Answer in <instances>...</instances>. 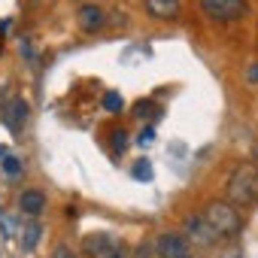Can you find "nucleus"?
<instances>
[{
	"label": "nucleus",
	"instance_id": "18",
	"mask_svg": "<svg viewBox=\"0 0 258 258\" xmlns=\"http://www.w3.org/2000/svg\"><path fill=\"white\" fill-rule=\"evenodd\" d=\"M137 143H140V146H152V143H155V131H152V127H143L140 137H137Z\"/></svg>",
	"mask_w": 258,
	"mask_h": 258
},
{
	"label": "nucleus",
	"instance_id": "8",
	"mask_svg": "<svg viewBox=\"0 0 258 258\" xmlns=\"http://www.w3.org/2000/svg\"><path fill=\"white\" fill-rule=\"evenodd\" d=\"M76 22H79V28H82L85 34H97V31L106 25V13H103L97 4H85V7H79Z\"/></svg>",
	"mask_w": 258,
	"mask_h": 258
},
{
	"label": "nucleus",
	"instance_id": "16",
	"mask_svg": "<svg viewBox=\"0 0 258 258\" xmlns=\"http://www.w3.org/2000/svg\"><path fill=\"white\" fill-rule=\"evenodd\" d=\"M124 146H127V134L118 127V131H112V149L115 152H124Z\"/></svg>",
	"mask_w": 258,
	"mask_h": 258
},
{
	"label": "nucleus",
	"instance_id": "13",
	"mask_svg": "<svg viewBox=\"0 0 258 258\" xmlns=\"http://www.w3.org/2000/svg\"><path fill=\"white\" fill-rule=\"evenodd\" d=\"M22 234H25V237H22V246H25V249H34L37 240H40V225H37V222H28Z\"/></svg>",
	"mask_w": 258,
	"mask_h": 258
},
{
	"label": "nucleus",
	"instance_id": "3",
	"mask_svg": "<svg viewBox=\"0 0 258 258\" xmlns=\"http://www.w3.org/2000/svg\"><path fill=\"white\" fill-rule=\"evenodd\" d=\"M201 10L213 22H237L246 16V0H201Z\"/></svg>",
	"mask_w": 258,
	"mask_h": 258
},
{
	"label": "nucleus",
	"instance_id": "15",
	"mask_svg": "<svg viewBox=\"0 0 258 258\" xmlns=\"http://www.w3.org/2000/svg\"><path fill=\"white\" fill-rule=\"evenodd\" d=\"M49 258H79V255H76L67 243H58V246L52 249V255H49Z\"/></svg>",
	"mask_w": 258,
	"mask_h": 258
},
{
	"label": "nucleus",
	"instance_id": "1",
	"mask_svg": "<svg viewBox=\"0 0 258 258\" xmlns=\"http://www.w3.org/2000/svg\"><path fill=\"white\" fill-rule=\"evenodd\" d=\"M204 219L210 222V228L216 231L219 240H234L240 234V228H243L240 210L234 204H228V201H210L204 207Z\"/></svg>",
	"mask_w": 258,
	"mask_h": 258
},
{
	"label": "nucleus",
	"instance_id": "14",
	"mask_svg": "<svg viewBox=\"0 0 258 258\" xmlns=\"http://www.w3.org/2000/svg\"><path fill=\"white\" fill-rule=\"evenodd\" d=\"M103 106H106L109 112H118V109L124 106V100H121V94H115V91H106V94H103Z\"/></svg>",
	"mask_w": 258,
	"mask_h": 258
},
{
	"label": "nucleus",
	"instance_id": "6",
	"mask_svg": "<svg viewBox=\"0 0 258 258\" xmlns=\"http://www.w3.org/2000/svg\"><path fill=\"white\" fill-rule=\"evenodd\" d=\"M182 225H185V234H182V237H185L188 243H195V246H216L219 237H216V231L210 228V222L204 219V213H188Z\"/></svg>",
	"mask_w": 258,
	"mask_h": 258
},
{
	"label": "nucleus",
	"instance_id": "10",
	"mask_svg": "<svg viewBox=\"0 0 258 258\" xmlns=\"http://www.w3.org/2000/svg\"><path fill=\"white\" fill-rule=\"evenodd\" d=\"M19 210H22L25 216L37 219V216L46 210V195H43V191H37V188H28V191H22V198H19Z\"/></svg>",
	"mask_w": 258,
	"mask_h": 258
},
{
	"label": "nucleus",
	"instance_id": "9",
	"mask_svg": "<svg viewBox=\"0 0 258 258\" xmlns=\"http://www.w3.org/2000/svg\"><path fill=\"white\" fill-rule=\"evenodd\" d=\"M146 13L161 22H173V19H179L182 4L179 0H146Z\"/></svg>",
	"mask_w": 258,
	"mask_h": 258
},
{
	"label": "nucleus",
	"instance_id": "21",
	"mask_svg": "<svg viewBox=\"0 0 258 258\" xmlns=\"http://www.w3.org/2000/svg\"><path fill=\"white\" fill-rule=\"evenodd\" d=\"M249 82H252V85H255V82H258V61H255V64H252V67H249Z\"/></svg>",
	"mask_w": 258,
	"mask_h": 258
},
{
	"label": "nucleus",
	"instance_id": "2",
	"mask_svg": "<svg viewBox=\"0 0 258 258\" xmlns=\"http://www.w3.org/2000/svg\"><path fill=\"white\" fill-rule=\"evenodd\" d=\"M258 201V167L255 164H240L228 176V204L234 207H249Z\"/></svg>",
	"mask_w": 258,
	"mask_h": 258
},
{
	"label": "nucleus",
	"instance_id": "20",
	"mask_svg": "<svg viewBox=\"0 0 258 258\" xmlns=\"http://www.w3.org/2000/svg\"><path fill=\"white\" fill-rule=\"evenodd\" d=\"M134 258H152V249H149V246L143 243V246L137 249V255H134Z\"/></svg>",
	"mask_w": 258,
	"mask_h": 258
},
{
	"label": "nucleus",
	"instance_id": "11",
	"mask_svg": "<svg viewBox=\"0 0 258 258\" xmlns=\"http://www.w3.org/2000/svg\"><path fill=\"white\" fill-rule=\"evenodd\" d=\"M134 115H137L140 121H143V118H146V121H155V118L161 115V109H158L155 100H140V103H134Z\"/></svg>",
	"mask_w": 258,
	"mask_h": 258
},
{
	"label": "nucleus",
	"instance_id": "5",
	"mask_svg": "<svg viewBox=\"0 0 258 258\" xmlns=\"http://www.w3.org/2000/svg\"><path fill=\"white\" fill-rule=\"evenodd\" d=\"M28 115H31V106H28V100L19 97V94H10V97L4 100V106H0V118H4V124L10 127L13 134H19L22 127L28 124Z\"/></svg>",
	"mask_w": 258,
	"mask_h": 258
},
{
	"label": "nucleus",
	"instance_id": "22",
	"mask_svg": "<svg viewBox=\"0 0 258 258\" xmlns=\"http://www.w3.org/2000/svg\"><path fill=\"white\" fill-rule=\"evenodd\" d=\"M0 49H4V43H0Z\"/></svg>",
	"mask_w": 258,
	"mask_h": 258
},
{
	"label": "nucleus",
	"instance_id": "7",
	"mask_svg": "<svg viewBox=\"0 0 258 258\" xmlns=\"http://www.w3.org/2000/svg\"><path fill=\"white\" fill-rule=\"evenodd\" d=\"M158 258H195L191 255V243L179 234V231H164L155 243Z\"/></svg>",
	"mask_w": 258,
	"mask_h": 258
},
{
	"label": "nucleus",
	"instance_id": "19",
	"mask_svg": "<svg viewBox=\"0 0 258 258\" xmlns=\"http://www.w3.org/2000/svg\"><path fill=\"white\" fill-rule=\"evenodd\" d=\"M222 258H243V252H240L237 246H231V249H225V252H222Z\"/></svg>",
	"mask_w": 258,
	"mask_h": 258
},
{
	"label": "nucleus",
	"instance_id": "4",
	"mask_svg": "<svg viewBox=\"0 0 258 258\" xmlns=\"http://www.w3.org/2000/svg\"><path fill=\"white\" fill-rule=\"evenodd\" d=\"M85 252H88V258H127L124 243L115 240L112 234H103V231L85 237Z\"/></svg>",
	"mask_w": 258,
	"mask_h": 258
},
{
	"label": "nucleus",
	"instance_id": "12",
	"mask_svg": "<svg viewBox=\"0 0 258 258\" xmlns=\"http://www.w3.org/2000/svg\"><path fill=\"white\" fill-rule=\"evenodd\" d=\"M0 170H4L10 179H16V176H22L25 167H22V161H19L16 155H4V161H0Z\"/></svg>",
	"mask_w": 258,
	"mask_h": 258
},
{
	"label": "nucleus",
	"instance_id": "17",
	"mask_svg": "<svg viewBox=\"0 0 258 258\" xmlns=\"http://www.w3.org/2000/svg\"><path fill=\"white\" fill-rule=\"evenodd\" d=\"M134 176H137V179H152V167H149L146 158H140V164L134 167Z\"/></svg>",
	"mask_w": 258,
	"mask_h": 258
}]
</instances>
